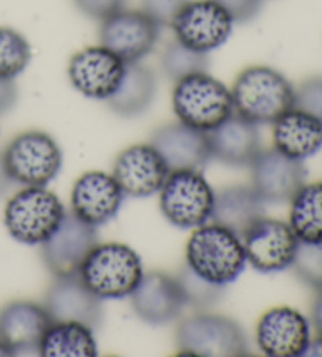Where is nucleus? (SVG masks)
<instances>
[{"label":"nucleus","mask_w":322,"mask_h":357,"mask_svg":"<svg viewBox=\"0 0 322 357\" xmlns=\"http://www.w3.org/2000/svg\"><path fill=\"white\" fill-rule=\"evenodd\" d=\"M234 112L255 125H272L294 107L296 89L280 71L253 65L238 75L231 87Z\"/></svg>","instance_id":"obj_1"},{"label":"nucleus","mask_w":322,"mask_h":357,"mask_svg":"<svg viewBox=\"0 0 322 357\" xmlns=\"http://www.w3.org/2000/svg\"><path fill=\"white\" fill-rule=\"evenodd\" d=\"M185 264L204 280L227 287L245 269L247 257L243 239L225 227L204 224L189 238Z\"/></svg>","instance_id":"obj_2"},{"label":"nucleus","mask_w":322,"mask_h":357,"mask_svg":"<svg viewBox=\"0 0 322 357\" xmlns=\"http://www.w3.org/2000/svg\"><path fill=\"white\" fill-rule=\"evenodd\" d=\"M144 274L137 252L121 243L96 244L79 269L80 280L101 301L131 296Z\"/></svg>","instance_id":"obj_3"},{"label":"nucleus","mask_w":322,"mask_h":357,"mask_svg":"<svg viewBox=\"0 0 322 357\" xmlns=\"http://www.w3.org/2000/svg\"><path fill=\"white\" fill-rule=\"evenodd\" d=\"M171 104L179 121L203 132L219 126L234 114L231 90L208 71L175 82Z\"/></svg>","instance_id":"obj_4"},{"label":"nucleus","mask_w":322,"mask_h":357,"mask_svg":"<svg viewBox=\"0 0 322 357\" xmlns=\"http://www.w3.org/2000/svg\"><path fill=\"white\" fill-rule=\"evenodd\" d=\"M66 211L63 203L45 186H27L5 206V227L16 241L43 244L59 229Z\"/></svg>","instance_id":"obj_5"},{"label":"nucleus","mask_w":322,"mask_h":357,"mask_svg":"<svg viewBox=\"0 0 322 357\" xmlns=\"http://www.w3.org/2000/svg\"><path fill=\"white\" fill-rule=\"evenodd\" d=\"M159 192L164 218L179 229H198L213 216L215 192L200 170L170 172Z\"/></svg>","instance_id":"obj_6"},{"label":"nucleus","mask_w":322,"mask_h":357,"mask_svg":"<svg viewBox=\"0 0 322 357\" xmlns=\"http://www.w3.org/2000/svg\"><path fill=\"white\" fill-rule=\"evenodd\" d=\"M2 159L13 183L46 186L59 175L63 155L57 142L47 132L27 131L10 142Z\"/></svg>","instance_id":"obj_7"},{"label":"nucleus","mask_w":322,"mask_h":357,"mask_svg":"<svg viewBox=\"0 0 322 357\" xmlns=\"http://www.w3.org/2000/svg\"><path fill=\"white\" fill-rule=\"evenodd\" d=\"M176 343L181 354L236 357L249 354L245 334L234 319L215 313H195L178 324Z\"/></svg>","instance_id":"obj_8"},{"label":"nucleus","mask_w":322,"mask_h":357,"mask_svg":"<svg viewBox=\"0 0 322 357\" xmlns=\"http://www.w3.org/2000/svg\"><path fill=\"white\" fill-rule=\"evenodd\" d=\"M233 26L230 15L215 0H189L170 27L184 46L209 54L225 45Z\"/></svg>","instance_id":"obj_9"},{"label":"nucleus","mask_w":322,"mask_h":357,"mask_svg":"<svg viewBox=\"0 0 322 357\" xmlns=\"http://www.w3.org/2000/svg\"><path fill=\"white\" fill-rule=\"evenodd\" d=\"M160 27L144 10L123 8L101 21L99 41L125 63L141 61L159 41Z\"/></svg>","instance_id":"obj_10"},{"label":"nucleus","mask_w":322,"mask_h":357,"mask_svg":"<svg viewBox=\"0 0 322 357\" xmlns=\"http://www.w3.org/2000/svg\"><path fill=\"white\" fill-rule=\"evenodd\" d=\"M126 63L104 46H90L76 52L68 65V77L79 93L90 100L107 101L120 87Z\"/></svg>","instance_id":"obj_11"},{"label":"nucleus","mask_w":322,"mask_h":357,"mask_svg":"<svg viewBox=\"0 0 322 357\" xmlns=\"http://www.w3.org/2000/svg\"><path fill=\"white\" fill-rule=\"evenodd\" d=\"M299 243L289 224L266 218L259 219L243 236L247 261L263 274L280 273L289 268Z\"/></svg>","instance_id":"obj_12"},{"label":"nucleus","mask_w":322,"mask_h":357,"mask_svg":"<svg viewBox=\"0 0 322 357\" xmlns=\"http://www.w3.org/2000/svg\"><path fill=\"white\" fill-rule=\"evenodd\" d=\"M96 244V227L82 222L70 213L54 235L41 244L43 261L55 277L79 275L85 257Z\"/></svg>","instance_id":"obj_13"},{"label":"nucleus","mask_w":322,"mask_h":357,"mask_svg":"<svg viewBox=\"0 0 322 357\" xmlns=\"http://www.w3.org/2000/svg\"><path fill=\"white\" fill-rule=\"evenodd\" d=\"M112 175L125 195L145 199L162 189L170 169L151 144H141L120 153Z\"/></svg>","instance_id":"obj_14"},{"label":"nucleus","mask_w":322,"mask_h":357,"mask_svg":"<svg viewBox=\"0 0 322 357\" xmlns=\"http://www.w3.org/2000/svg\"><path fill=\"white\" fill-rule=\"evenodd\" d=\"M309 340L308 319L291 307L268 310L256 326V343L269 357H303Z\"/></svg>","instance_id":"obj_15"},{"label":"nucleus","mask_w":322,"mask_h":357,"mask_svg":"<svg viewBox=\"0 0 322 357\" xmlns=\"http://www.w3.org/2000/svg\"><path fill=\"white\" fill-rule=\"evenodd\" d=\"M252 188L264 202H291L303 184L307 169L302 161L284 156L275 149L261 150L250 164Z\"/></svg>","instance_id":"obj_16"},{"label":"nucleus","mask_w":322,"mask_h":357,"mask_svg":"<svg viewBox=\"0 0 322 357\" xmlns=\"http://www.w3.org/2000/svg\"><path fill=\"white\" fill-rule=\"evenodd\" d=\"M123 200L125 192L114 175L105 172H86L71 190L72 214L91 227L110 222L118 214Z\"/></svg>","instance_id":"obj_17"},{"label":"nucleus","mask_w":322,"mask_h":357,"mask_svg":"<svg viewBox=\"0 0 322 357\" xmlns=\"http://www.w3.org/2000/svg\"><path fill=\"white\" fill-rule=\"evenodd\" d=\"M51 323L45 305L13 301L0 310V343L10 356L40 353L41 338Z\"/></svg>","instance_id":"obj_18"},{"label":"nucleus","mask_w":322,"mask_h":357,"mask_svg":"<svg viewBox=\"0 0 322 357\" xmlns=\"http://www.w3.org/2000/svg\"><path fill=\"white\" fill-rule=\"evenodd\" d=\"M129 298L137 317L153 326H164L175 321L185 305L176 277L160 271L144 274Z\"/></svg>","instance_id":"obj_19"},{"label":"nucleus","mask_w":322,"mask_h":357,"mask_svg":"<svg viewBox=\"0 0 322 357\" xmlns=\"http://www.w3.org/2000/svg\"><path fill=\"white\" fill-rule=\"evenodd\" d=\"M52 321H76L98 329L102 323L101 299L84 285L79 275L55 277L45 299Z\"/></svg>","instance_id":"obj_20"},{"label":"nucleus","mask_w":322,"mask_h":357,"mask_svg":"<svg viewBox=\"0 0 322 357\" xmlns=\"http://www.w3.org/2000/svg\"><path fill=\"white\" fill-rule=\"evenodd\" d=\"M151 145L164 158L170 172L200 170L210 159L206 132L181 121L159 126L151 135Z\"/></svg>","instance_id":"obj_21"},{"label":"nucleus","mask_w":322,"mask_h":357,"mask_svg":"<svg viewBox=\"0 0 322 357\" xmlns=\"http://www.w3.org/2000/svg\"><path fill=\"white\" fill-rule=\"evenodd\" d=\"M210 158L227 165H250L261 151L258 125L234 112L219 126L206 132Z\"/></svg>","instance_id":"obj_22"},{"label":"nucleus","mask_w":322,"mask_h":357,"mask_svg":"<svg viewBox=\"0 0 322 357\" xmlns=\"http://www.w3.org/2000/svg\"><path fill=\"white\" fill-rule=\"evenodd\" d=\"M272 125L274 149L284 156L305 161L322 149V121L305 110L289 109Z\"/></svg>","instance_id":"obj_23"},{"label":"nucleus","mask_w":322,"mask_h":357,"mask_svg":"<svg viewBox=\"0 0 322 357\" xmlns=\"http://www.w3.org/2000/svg\"><path fill=\"white\" fill-rule=\"evenodd\" d=\"M261 218H264V200L253 188L231 186L215 194L210 219L240 239Z\"/></svg>","instance_id":"obj_24"},{"label":"nucleus","mask_w":322,"mask_h":357,"mask_svg":"<svg viewBox=\"0 0 322 357\" xmlns=\"http://www.w3.org/2000/svg\"><path fill=\"white\" fill-rule=\"evenodd\" d=\"M158 82L151 68L140 61L126 63L120 87L109 98L107 104L116 115L132 119L145 114L156 98Z\"/></svg>","instance_id":"obj_25"},{"label":"nucleus","mask_w":322,"mask_h":357,"mask_svg":"<svg viewBox=\"0 0 322 357\" xmlns=\"http://www.w3.org/2000/svg\"><path fill=\"white\" fill-rule=\"evenodd\" d=\"M45 357H96L98 344L93 329L76 321H52L40 343Z\"/></svg>","instance_id":"obj_26"},{"label":"nucleus","mask_w":322,"mask_h":357,"mask_svg":"<svg viewBox=\"0 0 322 357\" xmlns=\"http://www.w3.org/2000/svg\"><path fill=\"white\" fill-rule=\"evenodd\" d=\"M289 227L300 243L322 244V183L303 184L291 199Z\"/></svg>","instance_id":"obj_27"},{"label":"nucleus","mask_w":322,"mask_h":357,"mask_svg":"<svg viewBox=\"0 0 322 357\" xmlns=\"http://www.w3.org/2000/svg\"><path fill=\"white\" fill-rule=\"evenodd\" d=\"M208 54L194 51L176 38L165 46L162 55H160L162 73L173 82H178L179 79L195 75V73L208 71Z\"/></svg>","instance_id":"obj_28"},{"label":"nucleus","mask_w":322,"mask_h":357,"mask_svg":"<svg viewBox=\"0 0 322 357\" xmlns=\"http://www.w3.org/2000/svg\"><path fill=\"white\" fill-rule=\"evenodd\" d=\"M32 60V49L24 35L10 27H0V77L15 79Z\"/></svg>","instance_id":"obj_29"},{"label":"nucleus","mask_w":322,"mask_h":357,"mask_svg":"<svg viewBox=\"0 0 322 357\" xmlns=\"http://www.w3.org/2000/svg\"><path fill=\"white\" fill-rule=\"evenodd\" d=\"M176 280L181 287L185 304L197 307V309H206V307L215 304L225 293V287L204 280L203 277L195 274L187 264L179 271Z\"/></svg>","instance_id":"obj_30"},{"label":"nucleus","mask_w":322,"mask_h":357,"mask_svg":"<svg viewBox=\"0 0 322 357\" xmlns=\"http://www.w3.org/2000/svg\"><path fill=\"white\" fill-rule=\"evenodd\" d=\"M291 266L303 283L316 291L322 290V244L299 243Z\"/></svg>","instance_id":"obj_31"},{"label":"nucleus","mask_w":322,"mask_h":357,"mask_svg":"<svg viewBox=\"0 0 322 357\" xmlns=\"http://www.w3.org/2000/svg\"><path fill=\"white\" fill-rule=\"evenodd\" d=\"M294 107L305 110L322 121V76H312L296 89Z\"/></svg>","instance_id":"obj_32"},{"label":"nucleus","mask_w":322,"mask_h":357,"mask_svg":"<svg viewBox=\"0 0 322 357\" xmlns=\"http://www.w3.org/2000/svg\"><path fill=\"white\" fill-rule=\"evenodd\" d=\"M187 2L189 0H141V10L162 29L171 26Z\"/></svg>","instance_id":"obj_33"},{"label":"nucleus","mask_w":322,"mask_h":357,"mask_svg":"<svg viewBox=\"0 0 322 357\" xmlns=\"http://www.w3.org/2000/svg\"><path fill=\"white\" fill-rule=\"evenodd\" d=\"M126 3L128 0H74L80 13L96 21H102L116 11L126 8Z\"/></svg>","instance_id":"obj_34"},{"label":"nucleus","mask_w":322,"mask_h":357,"mask_svg":"<svg viewBox=\"0 0 322 357\" xmlns=\"http://www.w3.org/2000/svg\"><path fill=\"white\" fill-rule=\"evenodd\" d=\"M215 2L224 7L234 24L250 22L263 8V0H215Z\"/></svg>","instance_id":"obj_35"},{"label":"nucleus","mask_w":322,"mask_h":357,"mask_svg":"<svg viewBox=\"0 0 322 357\" xmlns=\"http://www.w3.org/2000/svg\"><path fill=\"white\" fill-rule=\"evenodd\" d=\"M17 101V87L15 79L0 77V115L7 114Z\"/></svg>","instance_id":"obj_36"},{"label":"nucleus","mask_w":322,"mask_h":357,"mask_svg":"<svg viewBox=\"0 0 322 357\" xmlns=\"http://www.w3.org/2000/svg\"><path fill=\"white\" fill-rule=\"evenodd\" d=\"M312 321L318 335L322 337V290H318V294L313 301L312 307Z\"/></svg>","instance_id":"obj_37"},{"label":"nucleus","mask_w":322,"mask_h":357,"mask_svg":"<svg viewBox=\"0 0 322 357\" xmlns=\"http://www.w3.org/2000/svg\"><path fill=\"white\" fill-rule=\"evenodd\" d=\"M303 356L305 357H322V337L321 335L309 340Z\"/></svg>","instance_id":"obj_38"},{"label":"nucleus","mask_w":322,"mask_h":357,"mask_svg":"<svg viewBox=\"0 0 322 357\" xmlns=\"http://www.w3.org/2000/svg\"><path fill=\"white\" fill-rule=\"evenodd\" d=\"M11 183H13V181L10 180L7 170H5L2 155H0V195L5 194V190H7V189L10 188Z\"/></svg>","instance_id":"obj_39"}]
</instances>
